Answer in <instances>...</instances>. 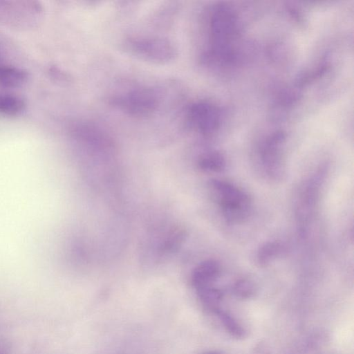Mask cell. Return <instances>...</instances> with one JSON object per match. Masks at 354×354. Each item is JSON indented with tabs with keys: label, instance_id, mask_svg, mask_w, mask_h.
I'll return each instance as SVG.
<instances>
[{
	"label": "cell",
	"instance_id": "obj_9",
	"mask_svg": "<svg viewBox=\"0 0 354 354\" xmlns=\"http://www.w3.org/2000/svg\"><path fill=\"white\" fill-rule=\"evenodd\" d=\"M198 167L206 172H221L225 169L226 162L219 153L212 152L203 155L198 162Z\"/></svg>",
	"mask_w": 354,
	"mask_h": 354
},
{
	"label": "cell",
	"instance_id": "obj_11",
	"mask_svg": "<svg viewBox=\"0 0 354 354\" xmlns=\"http://www.w3.org/2000/svg\"><path fill=\"white\" fill-rule=\"evenodd\" d=\"M227 332L236 339H243L247 336V332L231 315L227 313L218 309L214 312Z\"/></svg>",
	"mask_w": 354,
	"mask_h": 354
},
{
	"label": "cell",
	"instance_id": "obj_13",
	"mask_svg": "<svg viewBox=\"0 0 354 354\" xmlns=\"http://www.w3.org/2000/svg\"><path fill=\"white\" fill-rule=\"evenodd\" d=\"M233 290L239 298L249 299L254 295L255 286L252 281L242 279L235 283Z\"/></svg>",
	"mask_w": 354,
	"mask_h": 354
},
{
	"label": "cell",
	"instance_id": "obj_2",
	"mask_svg": "<svg viewBox=\"0 0 354 354\" xmlns=\"http://www.w3.org/2000/svg\"><path fill=\"white\" fill-rule=\"evenodd\" d=\"M111 101L114 106L128 115L146 117L157 109L160 97L155 88L139 86L114 95Z\"/></svg>",
	"mask_w": 354,
	"mask_h": 354
},
{
	"label": "cell",
	"instance_id": "obj_3",
	"mask_svg": "<svg viewBox=\"0 0 354 354\" xmlns=\"http://www.w3.org/2000/svg\"><path fill=\"white\" fill-rule=\"evenodd\" d=\"M124 48L142 59L158 64L175 59L178 51L169 39L158 37H131L124 41Z\"/></svg>",
	"mask_w": 354,
	"mask_h": 354
},
{
	"label": "cell",
	"instance_id": "obj_5",
	"mask_svg": "<svg viewBox=\"0 0 354 354\" xmlns=\"http://www.w3.org/2000/svg\"><path fill=\"white\" fill-rule=\"evenodd\" d=\"M221 265L214 259H208L201 262L194 270L192 274V283L198 290L212 286L219 277Z\"/></svg>",
	"mask_w": 354,
	"mask_h": 354
},
{
	"label": "cell",
	"instance_id": "obj_4",
	"mask_svg": "<svg viewBox=\"0 0 354 354\" xmlns=\"http://www.w3.org/2000/svg\"><path fill=\"white\" fill-rule=\"evenodd\" d=\"M189 121L201 133L213 132L219 123V113L213 105L206 102L192 104L188 113Z\"/></svg>",
	"mask_w": 354,
	"mask_h": 354
},
{
	"label": "cell",
	"instance_id": "obj_6",
	"mask_svg": "<svg viewBox=\"0 0 354 354\" xmlns=\"http://www.w3.org/2000/svg\"><path fill=\"white\" fill-rule=\"evenodd\" d=\"M28 73L19 68L8 66H0V84L6 88H17L28 80Z\"/></svg>",
	"mask_w": 354,
	"mask_h": 354
},
{
	"label": "cell",
	"instance_id": "obj_12",
	"mask_svg": "<svg viewBox=\"0 0 354 354\" xmlns=\"http://www.w3.org/2000/svg\"><path fill=\"white\" fill-rule=\"evenodd\" d=\"M186 232L180 227L171 230L166 236L162 245V251L172 253L178 250L185 239Z\"/></svg>",
	"mask_w": 354,
	"mask_h": 354
},
{
	"label": "cell",
	"instance_id": "obj_1",
	"mask_svg": "<svg viewBox=\"0 0 354 354\" xmlns=\"http://www.w3.org/2000/svg\"><path fill=\"white\" fill-rule=\"evenodd\" d=\"M209 185L227 221L238 223L248 216L251 201L245 192L230 182L220 179L211 180Z\"/></svg>",
	"mask_w": 354,
	"mask_h": 354
},
{
	"label": "cell",
	"instance_id": "obj_10",
	"mask_svg": "<svg viewBox=\"0 0 354 354\" xmlns=\"http://www.w3.org/2000/svg\"><path fill=\"white\" fill-rule=\"evenodd\" d=\"M283 250L280 243L268 241L263 244L259 249L257 258L261 266H265L280 255Z\"/></svg>",
	"mask_w": 354,
	"mask_h": 354
},
{
	"label": "cell",
	"instance_id": "obj_7",
	"mask_svg": "<svg viewBox=\"0 0 354 354\" xmlns=\"http://www.w3.org/2000/svg\"><path fill=\"white\" fill-rule=\"evenodd\" d=\"M25 109L26 104L20 97L10 94H0V113L17 116L21 115Z\"/></svg>",
	"mask_w": 354,
	"mask_h": 354
},
{
	"label": "cell",
	"instance_id": "obj_8",
	"mask_svg": "<svg viewBox=\"0 0 354 354\" xmlns=\"http://www.w3.org/2000/svg\"><path fill=\"white\" fill-rule=\"evenodd\" d=\"M196 292L201 303L207 309L214 313L220 308L223 295L218 289L209 286L199 288Z\"/></svg>",
	"mask_w": 354,
	"mask_h": 354
}]
</instances>
